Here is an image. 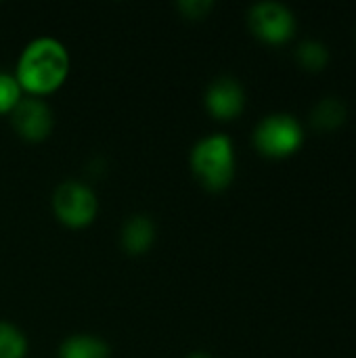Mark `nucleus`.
Here are the masks:
<instances>
[{
	"label": "nucleus",
	"instance_id": "obj_1",
	"mask_svg": "<svg viewBox=\"0 0 356 358\" xmlns=\"http://www.w3.org/2000/svg\"><path fill=\"white\" fill-rule=\"evenodd\" d=\"M71 71L67 46L50 36H40L25 44L15 63V80L25 96L46 99L63 88Z\"/></svg>",
	"mask_w": 356,
	"mask_h": 358
},
{
	"label": "nucleus",
	"instance_id": "obj_2",
	"mask_svg": "<svg viewBox=\"0 0 356 358\" xmlns=\"http://www.w3.org/2000/svg\"><path fill=\"white\" fill-rule=\"evenodd\" d=\"M189 166L193 178L206 191L210 193L227 191L233 185L237 172L233 141L220 132H212L199 138L189 153Z\"/></svg>",
	"mask_w": 356,
	"mask_h": 358
},
{
	"label": "nucleus",
	"instance_id": "obj_3",
	"mask_svg": "<svg viewBox=\"0 0 356 358\" xmlns=\"http://www.w3.org/2000/svg\"><path fill=\"white\" fill-rule=\"evenodd\" d=\"M55 218L71 231L88 229L99 216V197L82 180H63L50 197Z\"/></svg>",
	"mask_w": 356,
	"mask_h": 358
},
{
	"label": "nucleus",
	"instance_id": "obj_4",
	"mask_svg": "<svg viewBox=\"0 0 356 358\" xmlns=\"http://www.w3.org/2000/svg\"><path fill=\"white\" fill-rule=\"evenodd\" d=\"M252 143L260 155L271 159H285L298 153L302 147L304 128L290 113H271L254 128Z\"/></svg>",
	"mask_w": 356,
	"mask_h": 358
},
{
	"label": "nucleus",
	"instance_id": "obj_5",
	"mask_svg": "<svg viewBox=\"0 0 356 358\" xmlns=\"http://www.w3.org/2000/svg\"><path fill=\"white\" fill-rule=\"evenodd\" d=\"M250 31L264 44L281 46L296 34V17L281 2H256L248 10Z\"/></svg>",
	"mask_w": 356,
	"mask_h": 358
},
{
	"label": "nucleus",
	"instance_id": "obj_6",
	"mask_svg": "<svg viewBox=\"0 0 356 358\" xmlns=\"http://www.w3.org/2000/svg\"><path fill=\"white\" fill-rule=\"evenodd\" d=\"M13 130L27 143H42L52 134L55 113L44 99L23 96L8 115Z\"/></svg>",
	"mask_w": 356,
	"mask_h": 358
},
{
	"label": "nucleus",
	"instance_id": "obj_7",
	"mask_svg": "<svg viewBox=\"0 0 356 358\" xmlns=\"http://www.w3.org/2000/svg\"><path fill=\"white\" fill-rule=\"evenodd\" d=\"M204 105L214 120L231 122L239 117L245 109V90L239 80L231 76H220L208 84Z\"/></svg>",
	"mask_w": 356,
	"mask_h": 358
},
{
	"label": "nucleus",
	"instance_id": "obj_8",
	"mask_svg": "<svg viewBox=\"0 0 356 358\" xmlns=\"http://www.w3.org/2000/svg\"><path fill=\"white\" fill-rule=\"evenodd\" d=\"M157 237L155 222L145 214L130 216L120 231V245L128 256H145Z\"/></svg>",
	"mask_w": 356,
	"mask_h": 358
},
{
	"label": "nucleus",
	"instance_id": "obj_9",
	"mask_svg": "<svg viewBox=\"0 0 356 358\" xmlns=\"http://www.w3.org/2000/svg\"><path fill=\"white\" fill-rule=\"evenodd\" d=\"M111 350L105 340L92 334H73L65 338L57 350V358H109Z\"/></svg>",
	"mask_w": 356,
	"mask_h": 358
},
{
	"label": "nucleus",
	"instance_id": "obj_10",
	"mask_svg": "<svg viewBox=\"0 0 356 358\" xmlns=\"http://www.w3.org/2000/svg\"><path fill=\"white\" fill-rule=\"evenodd\" d=\"M346 115H348V109L338 96H325L311 111V124L319 132H332V130H338L346 122Z\"/></svg>",
	"mask_w": 356,
	"mask_h": 358
},
{
	"label": "nucleus",
	"instance_id": "obj_11",
	"mask_svg": "<svg viewBox=\"0 0 356 358\" xmlns=\"http://www.w3.org/2000/svg\"><path fill=\"white\" fill-rule=\"evenodd\" d=\"M29 350V342L25 334L8 323L0 321V358H25Z\"/></svg>",
	"mask_w": 356,
	"mask_h": 358
},
{
	"label": "nucleus",
	"instance_id": "obj_12",
	"mask_svg": "<svg viewBox=\"0 0 356 358\" xmlns=\"http://www.w3.org/2000/svg\"><path fill=\"white\" fill-rule=\"evenodd\" d=\"M296 59L306 71H323L329 63V50L319 40H304L296 48Z\"/></svg>",
	"mask_w": 356,
	"mask_h": 358
},
{
	"label": "nucleus",
	"instance_id": "obj_13",
	"mask_svg": "<svg viewBox=\"0 0 356 358\" xmlns=\"http://www.w3.org/2000/svg\"><path fill=\"white\" fill-rule=\"evenodd\" d=\"M23 96L25 94L21 90V86L17 84L15 76L0 71V115H10Z\"/></svg>",
	"mask_w": 356,
	"mask_h": 358
},
{
	"label": "nucleus",
	"instance_id": "obj_14",
	"mask_svg": "<svg viewBox=\"0 0 356 358\" xmlns=\"http://www.w3.org/2000/svg\"><path fill=\"white\" fill-rule=\"evenodd\" d=\"M212 8H214L212 0H180L178 2V10L183 13V17H187L191 21L206 19Z\"/></svg>",
	"mask_w": 356,
	"mask_h": 358
},
{
	"label": "nucleus",
	"instance_id": "obj_15",
	"mask_svg": "<svg viewBox=\"0 0 356 358\" xmlns=\"http://www.w3.org/2000/svg\"><path fill=\"white\" fill-rule=\"evenodd\" d=\"M185 358H214V357H210L208 352H193V355H189V357H185Z\"/></svg>",
	"mask_w": 356,
	"mask_h": 358
}]
</instances>
